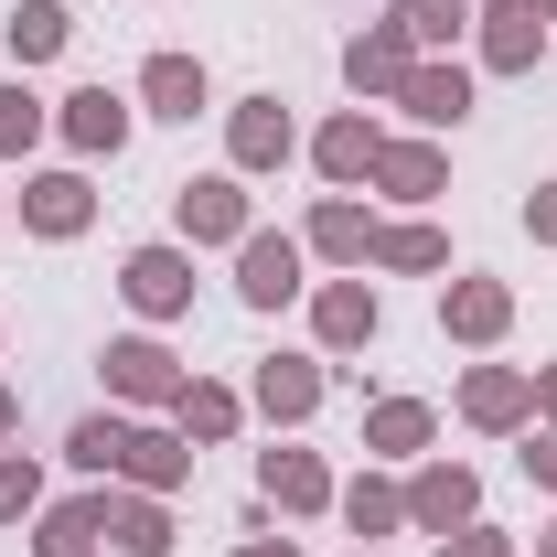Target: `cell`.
Returning <instances> with one entry per match:
<instances>
[{
    "instance_id": "obj_1",
    "label": "cell",
    "mask_w": 557,
    "mask_h": 557,
    "mask_svg": "<svg viewBox=\"0 0 557 557\" xmlns=\"http://www.w3.org/2000/svg\"><path fill=\"white\" fill-rule=\"evenodd\" d=\"M119 300H129L139 322H183L194 311V258L183 247H129L119 258Z\"/></svg>"
},
{
    "instance_id": "obj_2",
    "label": "cell",
    "mask_w": 557,
    "mask_h": 557,
    "mask_svg": "<svg viewBox=\"0 0 557 557\" xmlns=\"http://www.w3.org/2000/svg\"><path fill=\"white\" fill-rule=\"evenodd\" d=\"M97 364H108V397H129V408H172V397L194 386V375L172 364V344H161V333H119Z\"/></svg>"
},
{
    "instance_id": "obj_3",
    "label": "cell",
    "mask_w": 557,
    "mask_h": 557,
    "mask_svg": "<svg viewBox=\"0 0 557 557\" xmlns=\"http://www.w3.org/2000/svg\"><path fill=\"white\" fill-rule=\"evenodd\" d=\"M408 525H418V536H461V525H483V483H472L461 461H418V472H408Z\"/></svg>"
},
{
    "instance_id": "obj_4",
    "label": "cell",
    "mask_w": 557,
    "mask_h": 557,
    "mask_svg": "<svg viewBox=\"0 0 557 557\" xmlns=\"http://www.w3.org/2000/svg\"><path fill=\"white\" fill-rule=\"evenodd\" d=\"M172 214H183V247H247V172H205V183H183Z\"/></svg>"
},
{
    "instance_id": "obj_5",
    "label": "cell",
    "mask_w": 557,
    "mask_h": 557,
    "mask_svg": "<svg viewBox=\"0 0 557 557\" xmlns=\"http://www.w3.org/2000/svg\"><path fill=\"white\" fill-rule=\"evenodd\" d=\"M375 322H386V300H375V278H364V269L333 278V289H311V333H322V354H364V344H375Z\"/></svg>"
},
{
    "instance_id": "obj_6",
    "label": "cell",
    "mask_w": 557,
    "mask_h": 557,
    "mask_svg": "<svg viewBox=\"0 0 557 557\" xmlns=\"http://www.w3.org/2000/svg\"><path fill=\"white\" fill-rule=\"evenodd\" d=\"M236 300H247V311H289V300H300V236H258V225H247V247H236Z\"/></svg>"
},
{
    "instance_id": "obj_7",
    "label": "cell",
    "mask_w": 557,
    "mask_h": 557,
    "mask_svg": "<svg viewBox=\"0 0 557 557\" xmlns=\"http://www.w3.org/2000/svg\"><path fill=\"white\" fill-rule=\"evenodd\" d=\"M289 150H300V129H289L278 97H236V108H225V161H236V172H278Z\"/></svg>"
},
{
    "instance_id": "obj_8",
    "label": "cell",
    "mask_w": 557,
    "mask_h": 557,
    "mask_svg": "<svg viewBox=\"0 0 557 557\" xmlns=\"http://www.w3.org/2000/svg\"><path fill=\"white\" fill-rule=\"evenodd\" d=\"M472 33H483V65H493V75H536V54H547L536 0H483V11H472Z\"/></svg>"
},
{
    "instance_id": "obj_9",
    "label": "cell",
    "mask_w": 557,
    "mask_h": 557,
    "mask_svg": "<svg viewBox=\"0 0 557 557\" xmlns=\"http://www.w3.org/2000/svg\"><path fill=\"white\" fill-rule=\"evenodd\" d=\"M54 129H65L75 161H119V150H129V97H108V86H75L65 108H54Z\"/></svg>"
},
{
    "instance_id": "obj_10",
    "label": "cell",
    "mask_w": 557,
    "mask_h": 557,
    "mask_svg": "<svg viewBox=\"0 0 557 557\" xmlns=\"http://www.w3.org/2000/svg\"><path fill=\"white\" fill-rule=\"evenodd\" d=\"M119 483L129 493H183L194 483V440L183 429H119Z\"/></svg>"
},
{
    "instance_id": "obj_11",
    "label": "cell",
    "mask_w": 557,
    "mask_h": 557,
    "mask_svg": "<svg viewBox=\"0 0 557 557\" xmlns=\"http://www.w3.org/2000/svg\"><path fill=\"white\" fill-rule=\"evenodd\" d=\"M461 418L493 429V440L525 429V418H536V375H525V364H472V375H461Z\"/></svg>"
},
{
    "instance_id": "obj_12",
    "label": "cell",
    "mask_w": 557,
    "mask_h": 557,
    "mask_svg": "<svg viewBox=\"0 0 557 557\" xmlns=\"http://www.w3.org/2000/svg\"><path fill=\"white\" fill-rule=\"evenodd\" d=\"M408 75H418V44L397 33V22H364V33L344 44V86L354 97H397Z\"/></svg>"
},
{
    "instance_id": "obj_13",
    "label": "cell",
    "mask_w": 557,
    "mask_h": 557,
    "mask_svg": "<svg viewBox=\"0 0 557 557\" xmlns=\"http://www.w3.org/2000/svg\"><path fill=\"white\" fill-rule=\"evenodd\" d=\"M504 322H515V289L504 278H450L440 289V333L450 344H504Z\"/></svg>"
},
{
    "instance_id": "obj_14",
    "label": "cell",
    "mask_w": 557,
    "mask_h": 557,
    "mask_svg": "<svg viewBox=\"0 0 557 557\" xmlns=\"http://www.w3.org/2000/svg\"><path fill=\"white\" fill-rule=\"evenodd\" d=\"M397 108H408L418 129H461V119H472V65H440V54H418V75L397 86Z\"/></svg>"
},
{
    "instance_id": "obj_15",
    "label": "cell",
    "mask_w": 557,
    "mask_h": 557,
    "mask_svg": "<svg viewBox=\"0 0 557 557\" xmlns=\"http://www.w3.org/2000/svg\"><path fill=\"white\" fill-rule=\"evenodd\" d=\"M322 386H333V375H322V354H269V364H258V418L300 429V418L322 408Z\"/></svg>"
},
{
    "instance_id": "obj_16",
    "label": "cell",
    "mask_w": 557,
    "mask_h": 557,
    "mask_svg": "<svg viewBox=\"0 0 557 557\" xmlns=\"http://www.w3.org/2000/svg\"><path fill=\"white\" fill-rule=\"evenodd\" d=\"M22 225H33V236H86V225H97L86 172H33V183H22Z\"/></svg>"
},
{
    "instance_id": "obj_17",
    "label": "cell",
    "mask_w": 557,
    "mask_h": 557,
    "mask_svg": "<svg viewBox=\"0 0 557 557\" xmlns=\"http://www.w3.org/2000/svg\"><path fill=\"white\" fill-rule=\"evenodd\" d=\"M375 150H386V129H375L364 108H344V119H322V129H311L322 183H375Z\"/></svg>"
},
{
    "instance_id": "obj_18",
    "label": "cell",
    "mask_w": 557,
    "mask_h": 557,
    "mask_svg": "<svg viewBox=\"0 0 557 557\" xmlns=\"http://www.w3.org/2000/svg\"><path fill=\"white\" fill-rule=\"evenodd\" d=\"M205 97H214L205 54H150V65H139V108H150V119H205Z\"/></svg>"
},
{
    "instance_id": "obj_19",
    "label": "cell",
    "mask_w": 557,
    "mask_h": 557,
    "mask_svg": "<svg viewBox=\"0 0 557 557\" xmlns=\"http://www.w3.org/2000/svg\"><path fill=\"white\" fill-rule=\"evenodd\" d=\"M429 440H440V408H429V397H375V408H364V450H375V461H418Z\"/></svg>"
},
{
    "instance_id": "obj_20",
    "label": "cell",
    "mask_w": 557,
    "mask_h": 557,
    "mask_svg": "<svg viewBox=\"0 0 557 557\" xmlns=\"http://www.w3.org/2000/svg\"><path fill=\"white\" fill-rule=\"evenodd\" d=\"M86 547H108V493H75V504L33 515V557H86Z\"/></svg>"
},
{
    "instance_id": "obj_21",
    "label": "cell",
    "mask_w": 557,
    "mask_h": 557,
    "mask_svg": "<svg viewBox=\"0 0 557 557\" xmlns=\"http://www.w3.org/2000/svg\"><path fill=\"white\" fill-rule=\"evenodd\" d=\"M311 258H344V269H375V214L354 205V194H333V205H311V236H300Z\"/></svg>"
},
{
    "instance_id": "obj_22",
    "label": "cell",
    "mask_w": 557,
    "mask_h": 557,
    "mask_svg": "<svg viewBox=\"0 0 557 557\" xmlns=\"http://www.w3.org/2000/svg\"><path fill=\"white\" fill-rule=\"evenodd\" d=\"M258 493H269L278 515H322V504H333V472H322L311 450H258Z\"/></svg>"
},
{
    "instance_id": "obj_23",
    "label": "cell",
    "mask_w": 557,
    "mask_h": 557,
    "mask_svg": "<svg viewBox=\"0 0 557 557\" xmlns=\"http://www.w3.org/2000/svg\"><path fill=\"white\" fill-rule=\"evenodd\" d=\"M108 547L119 557H172V504L161 493H108Z\"/></svg>"
},
{
    "instance_id": "obj_24",
    "label": "cell",
    "mask_w": 557,
    "mask_h": 557,
    "mask_svg": "<svg viewBox=\"0 0 557 557\" xmlns=\"http://www.w3.org/2000/svg\"><path fill=\"white\" fill-rule=\"evenodd\" d=\"M0 44H11V65H54V54L75 44V11L65 0H22V11L0 22Z\"/></svg>"
},
{
    "instance_id": "obj_25",
    "label": "cell",
    "mask_w": 557,
    "mask_h": 557,
    "mask_svg": "<svg viewBox=\"0 0 557 557\" xmlns=\"http://www.w3.org/2000/svg\"><path fill=\"white\" fill-rule=\"evenodd\" d=\"M440 183H450V161H440L429 139H386V150H375V194H397V205H429Z\"/></svg>"
},
{
    "instance_id": "obj_26",
    "label": "cell",
    "mask_w": 557,
    "mask_h": 557,
    "mask_svg": "<svg viewBox=\"0 0 557 557\" xmlns=\"http://www.w3.org/2000/svg\"><path fill=\"white\" fill-rule=\"evenodd\" d=\"M236 418H247V397H236V386H205V375H194V386L172 397V429H183L194 450H214V440H236Z\"/></svg>"
},
{
    "instance_id": "obj_27",
    "label": "cell",
    "mask_w": 557,
    "mask_h": 557,
    "mask_svg": "<svg viewBox=\"0 0 557 557\" xmlns=\"http://www.w3.org/2000/svg\"><path fill=\"white\" fill-rule=\"evenodd\" d=\"M386 22L408 33L418 54H440V44H461V33H472V0H386Z\"/></svg>"
},
{
    "instance_id": "obj_28",
    "label": "cell",
    "mask_w": 557,
    "mask_h": 557,
    "mask_svg": "<svg viewBox=\"0 0 557 557\" xmlns=\"http://www.w3.org/2000/svg\"><path fill=\"white\" fill-rule=\"evenodd\" d=\"M333 504H344V525H354V536H364V547L408 525V493H397V483H375V472H364V483H344V493H333Z\"/></svg>"
},
{
    "instance_id": "obj_29",
    "label": "cell",
    "mask_w": 557,
    "mask_h": 557,
    "mask_svg": "<svg viewBox=\"0 0 557 557\" xmlns=\"http://www.w3.org/2000/svg\"><path fill=\"white\" fill-rule=\"evenodd\" d=\"M375 269H450L440 225H375Z\"/></svg>"
},
{
    "instance_id": "obj_30",
    "label": "cell",
    "mask_w": 557,
    "mask_h": 557,
    "mask_svg": "<svg viewBox=\"0 0 557 557\" xmlns=\"http://www.w3.org/2000/svg\"><path fill=\"white\" fill-rule=\"evenodd\" d=\"M44 129H54V119H44V97L11 75V86H0V161H22V150H33Z\"/></svg>"
},
{
    "instance_id": "obj_31",
    "label": "cell",
    "mask_w": 557,
    "mask_h": 557,
    "mask_svg": "<svg viewBox=\"0 0 557 557\" xmlns=\"http://www.w3.org/2000/svg\"><path fill=\"white\" fill-rule=\"evenodd\" d=\"M119 429H129V418H75V429H65V461L108 483V472H119Z\"/></svg>"
},
{
    "instance_id": "obj_32",
    "label": "cell",
    "mask_w": 557,
    "mask_h": 557,
    "mask_svg": "<svg viewBox=\"0 0 557 557\" xmlns=\"http://www.w3.org/2000/svg\"><path fill=\"white\" fill-rule=\"evenodd\" d=\"M44 515V472H33V450H0V525H33Z\"/></svg>"
},
{
    "instance_id": "obj_33",
    "label": "cell",
    "mask_w": 557,
    "mask_h": 557,
    "mask_svg": "<svg viewBox=\"0 0 557 557\" xmlns=\"http://www.w3.org/2000/svg\"><path fill=\"white\" fill-rule=\"evenodd\" d=\"M440 557H515L504 525H461V536H440Z\"/></svg>"
},
{
    "instance_id": "obj_34",
    "label": "cell",
    "mask_w": 557,
    "mask_h": 557,
    "mask_svg": "<svg viewBox=\"0 0 557 557\" xmlns=\"http://www.w3.org/2000/svg\"><path fill=\"white\" fill-rule=\"evenodd\" d=\"M525 483L557 493V429H536V440H525Z\"/></svg>"
},
{
    "instance_id": "obj_35",
    "label": "cell",
    "mask_w": 557,
    "mask_h": 557,
    "mask_svg": "<svg viewBox=\"0 0 557 557\" xmlns=\"http://www.w3.org/2000/svg\"><path fill=\"white\" fill-rule=\"evenodd\" d=\"M525 236H536V247H557V183H536V194H525Z\"/></svg>"
},
{
    "instance_id": "obj_36",
    "label": "cell",
    "mask_w": 557,
    "mask_h": 557,
    "mask_svg": "<svg viewBox=\"0 0 557 557\" xmlns=\"http://www.w3.org/2000/svg\"><path fill=\"white\" fill-rule=\"evenodd\" d=\"M236 557H300V547H289V536H247Z\"/></svg>"
},
{
    "instance_id": "obj_37",
    "label": "cell",
    "mask_w": 557,
    "mask_h": 557,
    "mask_svg": "<svg viewBox=\"0 0 557 557\" xmlns=\"http://www.w3.org/2000/svg\"><path fill=\"white\" fill-rule=\"evenodd\" d=\"M536 408H547V429H557V364H547V375H536Z\"/></svg>"
},
{
    "instance_id": "obj_38",
    "label": "cell",
    "mask_w": 557,
    "mask_h": 557,
    "mask_svg": "<svg viewBox=\"0 0 557 557\" xmlns=\"http://www.w3.org/2000/svg\"><path fill=\"white\" fill-rule=\"evenodd\" d=\"M11 429H22V397H11V386H0V440H11Z\"/></svg>"
},
{
    "instance_id": "obj_39",
    "label": "cell",
    "mask_w": 557,
    "mask_h": 557,
    "mask_svg": "<svg viewBox=\"0 0 557 557\" xmlns=\"http://www.w3.org/2000/svg\"><path fill=\"white\" fill-rule=\"evenodd\" d=\"M536 557H557V525H536Z\"/></svg>"
},
{
    "instance_id": "obj_40",
    "label": "cell",
    "mask_w": 557,
    "mask_h": 557,
    "mask_svg": "<svg viewBox=\"0 0 557 557\" xmlns=\"http://www.w3.org/2000/svg\"><path fill=\"white\" fill-rule=\"evenodd\" d=\"M536 22H547V33H557V0H536Z\"/></svg>"
},
{
    "instance_id": "obj_41",
    "label": "cell",
    "mask_w": 557,
    "mask_h": 557,
    "mask_svg": "<svg viewBox=\"0 0 557 557\" xmlns=\"http://www.w3.org/2000/svg\"><path fill=\"white\" fill-rule=\"evenodd\" d=\"M86 557H119V547H86Z\"/></svg>"
}]
</instances>
